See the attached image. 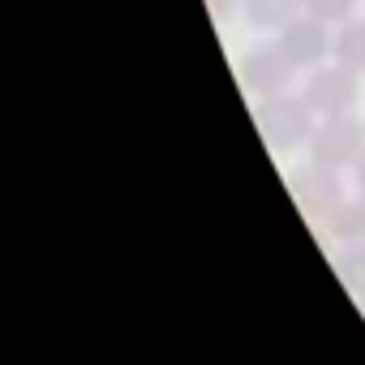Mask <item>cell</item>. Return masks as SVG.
Instances as JSON below:
<instances>
[{"mask_svg": "<svg viewBox=\"0 0 365 365\" xmlns=\"http://www.w3.org/2000/svg\"><path fill=\"white\" fill-rule=\"evenodd\" d=\"M254 125L262 133V142L275 150V155H288L297 146H309L314 138V125H318V112L305 103V95H271V99H258L254 108Z\"/></svg>", "mask_w": 365, "mask_h": 365, "instance_id": "1", "label": "cell"}, {"mask_svg": "<svg viewBox=\"0 0 365 365\" xmlns=\"http://www.w3.org/2000/svg\"><path fill=\"white\" fill-rule=\"evenodd\" d=\"M365 155V125L344 112V116H318L314 138H309V159L331 168V172H348L356 168Z\"/></svg>", "mask_w": 365, "mask_h": 365, "instance_id": "2", "label": "cell"}, {"mask_svg": "<svg viewBox=\"0 0 365 365\" xmlns=\"http://www.w3.org/2000/svg\"><path fill=\"white\" fill-rule=\"evenodd\" d=\"M297 65L279 52V43H254L245 56H241V86L254 95V99H271V95H288L292 82H297Z\"/></svg>", "mask_w": 365, "mask_h": 365, "instance_id": "3", "label": "cell"}, {"mask_svg": "<svg viewBox=\"0 0 365 365\" xmlns=\"http://www.w3.org/2000/svg\"><path fill=\"white\" fill-rule=\"evenodd\" d=\"M305 103L318 112V116H344L356 108V95H361V82L352 69H344L339 61L331 65H318L305 73V86H301Z\"/></svg>", "mask_w": 365, "mask_h": 365, "instance_id": "4", "label": "cell"}, {"mask_svg": "<svg viewBox=\"0 0 365 365\" xmlns=\"http://www.w3.org/2000/svg\"><path fill=\"white\" fill-rule=\"evenodd\" d=\"M275 43H279V52L297 65V69H318V65H327L331 61V48H335V26H327V22H318V18H309V14H301L297 22H288L284 31H275Z\"/></svg>", "mask_w": 365, "mask_h": 365, "instance_id": "5", "label": "cell"}, {"mask_svg": "<svg viewBox=\"0 0 365 365\" xmlns=\"http://www.w3.org/2000/svg\"><path fill=\"white\" fill-rule=\"evenodd\" d=\"M288 194H292V202L301 207V215H309V220H322L339 198H344V185H339V172H331V168H322V163H305V168H292L288 172Z\"/></svg>", "mask_w": 365, "mask_h": 365, "instance_id": "6", "label": "cell"}, {"mask_svg": "<svg viewBox=\"0 0 365 365\" xmlns=\"http://www.w3.org/2000/svg\"><path fill=\"white\" fill-rule=\"evenodd\" d=\"M318 224H322V232H327L331 241H344V245L365 241V194H356V198H339Z\"/></svg>", "mask_w": 365, "mask_h": 365, "instance_id": "7", "label": "cell"}, {"mask_svg": "<svg viewBox=\"0 0 365 365\" xmlns=\"http://www.w3.org/2000/svg\"><path fill=\"white\" fill-rule=\"evenodd\" d=\"M245 22L258 26V31H284L288 22H297L305 14V0H245Z\"/></svg>", "mask_w": 365, "mask_h": 365, "instance_id": "8", "label": "cell"}, {"mask_svg": "<svg viewBox=\"0 0 365 365\" xmlns=\"http://www.w3.org/2000/svg\"><path fill=\"white\" fill-rule=\"evenodd\" d=\"M331 61H339V65H344V69H352L356 78L365 73V18H348L344 26H335Z\"/></svg>", "mask_w": 365, "mask_h": 365, "instance_id": "9", "label": "cell"}, {"mask_svg": "<svg viewBox=\"0 0 365 365\" xmlns=\"http://www.w3.org/2000/svg\"><path fill=\"white\" fill-rule=\"evenodd\" d=\"M335 271H339V279L352 297H365V241L344 245V254L335 258Z\"/></svg>", "mask_w": 365, "mask_h": 365, "instance_id": "10", "label": "cell"}, {"mask_svg": "<svg viewBox=\"0 0 365 365\" xmlns=\"http://www.w3.org/2000/svg\"><path fill=\"white\" fill-rule=\"evenodd\" d=\"M356 5L361 0H305V14L327 26H344L348 18H356Z\"/></svg>", "mask_w": 365, "mask_h": 365, "instance_id": "11", "label": "cell"}, {"mask_svg": "<svg viewBox=\"0 0 365 365\" xmlns=\"http://www.w3.org/2000/svg\"><path fill=\"white\" fill-rule=\"evenodd\" d=\"M207 5H211L215 18H228L232 9H245V0H207Z\"/></svg>", "mask_w": 365, "mask_h": 365, "instance_id": "12", "label": "cell"}, {"mask_svg": "<svg viewBox=\"0 0 365 365\" xmlns=\"http://www.w3.org/2000/svg\"><path fill=\"white\" fill-rule=\"evenodd\" d=\"M352 176H356V194H365V155H361V163L352 168Z\"/></svg>", "mask_w": 365, "mask_h": 365, "instance_id": "13", "label": "cell"}, {"mask_svg": "<svg viewBox=\"0 0 365 365\" xmlns=\"http://www.w3.org/2000/svg\"><path fill=\"white\" fill-rule=\"evenodd\" d=\"M361 305H365V297H361Z\"/></svg>", "mask_w": 365, "mask_h": 365, "instance_id": "14", "label": "cell"}]
</instances>
